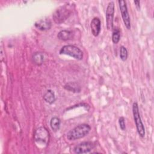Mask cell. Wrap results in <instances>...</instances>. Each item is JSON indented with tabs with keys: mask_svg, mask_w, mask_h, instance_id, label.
Instances as JSON below:
<instances>
[{
	"mask_svg": "<svg viewBox=\"0 0 154 154\" xmlns=\"http://www.w3.org/2000/svg\"><path fill=\"white\" fill-rule=\"evenodd\" d=\"M132 113L134 116V122L135 123L137 131L141 137H144L145 136V128L142 122L140 112H139V108L138 103L137 102H134L132 105Z\"/></svg>",
	"mask_w": 154,
	"mask_h": 154,
	"instance_id": "3957f363",
	"label": "cell"
},
{
	"mask_svg": "<svg viewBox=\"0 0 154 154\" xmlns=\"http://www.w3.org/2000/svg\"><path fill=\"white\" fill-rule=\"evenodd\" d=\"M51 22L49 19H42L36 21L34 23V26L41 31H46L49 29L51 27Z\"/></svg>",
	"mask_w": 154,
	"mask_h": 154,
	"instance_id": "9c48e42d",
	"label": "cell"
},
{
	"mask_svg": "<svg viewBox=\"0 0 154 154\" xmlns=\"http://www.w3.org/2000/svg\"><path fill=\"white\" fill-rule=\"evenodd\" d=\"M114 14V3L111 1L108 3L105 13L106 16V28L108 30L112 29L113 27V19Z\"/></svg>",
	"mask_w": 154,
	"mask_h": 154,
	"instance_id": "52a82bcc",
	"label": "cell"
},
{
	"mask_svg": "<svg viewBox=\"0 0 154 154\" xmlns=\"http://www.w3.org/2000/svg\"><path fill=\"white\" fill-rule=\"evenodd\" d=\"M119 123L120 129L122 131H124L126 128V125H125V118L123 117H120L119 119Z\"/></svg>",
	"mask_w": 154,
	"mask_h": 154,
	"instance_id": "ac0fdd59",
	"label": "cell"
},
{
	"mask_svg": "<svg viewBox=\"0 0 154 154\" xmlns=\"http://www.w3.org/2000/svg\"><path fill=\"white\" fill-rule=\"evenodd\" d=\"M59 52L60 54L69 55L78 60H81L83 58L82 51L74 45H68L63 46L60 50Z\"/></svg>",
	"mask_w": 154,
	"mask_h": 154,
	"instance_id": "277c9868",
	"label": "cell"
},
{
	"mask_svg": "<svg viewBox=\"0 0 154 154\" xmlns=\"http://www.w3.org/2000/svg\"><path fill=\"white\" fill-rule=\"evenodd\" d=\"M134 4L135 5V7L138 10H140V1H134Z\"/></svg>",
	"mask_w": 154,
	"mask_h": 154,
	"instance_id": "d6986e66",
	"label": "cell"
},
{
	"mask_svg": "<svg viewBox=\"0 0 154 154\" xmlns=\"http://www.w3.org/2000/svg\"><path fill=\"white\" fill-rule=\"evenodd\" d=\"M75 5L73 4H66L58 7L53 13L52 17L54 22L58 24L64 22L71 14L74 9Z\"/></svg>",
	"mask_w": 154,
	"mask_h": 154,
	"instance_id": "6da1fadb",
	"label": "cell"
},
{
	"mask_svg": "<svg viewBox=\"0 0 154 154\" xmlns=\"http://www.w3.org/2000/svg\"><path fill=\"white\" fill-rule=\"evenodd\" d=\"M128 51H127L126 48L125 46H122L120 48V59L123 61H125L128 58Z\"/></svg>",
	"mask_w": 154,
	"mask_h": 154,
	"instance_id": "2e32d148",
	"label": "cell"
},
{
	"mask_svg": "<svg viewBox=\"0 0 154 154\" xmlns=\"http://www.w3.org/2000/svg\"><path fill=\"white\" fill-rule=\"evenodd\" d=\"M94 147V144L91 141H84L76 145L73 148L75 153H87L91 152Z\"/></svg>",
	"mask_w": 154,
	"mask_h": 154,
	"instance_id": "ba28073f",
	"label": "cell"
},
{
	"mask_svg": "<svg viewBox=\"0 0 154 154\" xmlns=\"http://www.w3.org/2000/svg\"><path fill=\"white\" fill-rule=\"evenodd\" d=\"M91 127L88 124L83 123L78 125L67 134V138L70 141H74L86 136L90 131Z\"/></svg>",
	"mask_w": 154,
	"mask_h": 154,
	"instance_id": "7a4b0ae2",
	"label": "cell"
},
{
	"mask_svg": "<svg viewBox=\"0 0 154 154\" xmlns=\"http://www.w3.org/2000/svg\"><path fill=\"white\" fill-rule=\"evenodd\" d=\"M60 123L61 120L58 117H52L50 121V126L51 129L55 132L58 131L60 127Z\"/></svg>",
	"mask_w": 154,
	"mask_h": 154,
	"instance_id": "5bb4252c",
	"label": "cell"
},
{
	"mask_svg": "<svg viewBox=\"0 0 154 154\" xmlns=\"http://www.w3.org/2000/svg\"><path fill=\"white\" fill-rule=\"evenodd\" d=\"M100 26L101 22L100 19L98 17H94L90 23V28L91 31L93 35L95 37H97L100 31Z\"/></svg>",
	"mask_w": 154,
	"mask_h": 154,
	"instance_id": "30bf717a",
	"label": "cell"
},
{
	"mask_svg": "<svg viewBox=\"0 0 154 154\" xmlns=\"http://www.w3.org/2000/svg\"><path fill=\"white\" fill-rule=\"evenodd\" d=\"M43 99L46 102L49 104L53 103L55 100V95L54 92L51 90H47L43 96Z\"/></svg>",
	"mask_w": 154,
	"mask_h": 154,
	"instance_id": "7c38bea8",
	"label": "cell"
},
{
	"mask_svg": "<svg viewBox=\"0 0 154 154\" xmlns=\"http://www.w3.org/2000/svg\"><path fill=\"white\" fill-rule=\"evenodd\" d=\"M32 61L37 65H42L44 61V55L42 52H35L32 57Z\"/></svg>",
	"mask_w": 154,
	"mask_h": 154,
	"instance_id": "4fadbf2b",
	"label": "cell"
},
{
	"mask_svg": "<svg viewBox=\"0 0 154 154\" xmlns=\"http://www.w3.org/2000/svg\"><path fill=\"white\" fill-rule=\"evenodd\" d=\"M49 134L47 129L45 127H39L34 133V140L37 144L46 146L49 141Z\"/></svg>",
	"mask_w": 154,
	"mask_h": 154,
	"instance_id": "5b68a950",
	"label": "cell"
},
{
	"mask_svg": "<svg viewBox=\"0 0 154 154\" xmlns=\"http://www.w3.org/2000/svg\"><path fill=\"white\" fill-rule=\"evenodd\" d=\"M120 32L119 29H116L113 31L112 34V41L114 43L117 44L120 41Z\"/></svg>",
	"mask_w": 154,
	"mask_h": 154,
	"instance_id": "e0dca14e",
	"label": "cell"
},
{
	"mask_svg": "<svg viewBox=\"0 0 154 154\" xmlns=\"http://www.w3.org/2000/svg\"><path fill=\"white\" fill-rule=\"evenodd\" d=\"M119 8L122 15V17L123 21V23L128 29H130L131 25V20L130 17L129 15V13L128 11V8L126 5V2L125 1H118Z\"/></svg>",
	"mask_w": 154,
	"mask_h": 154,
	"instance_id": "8992f818",
	"label": "cell"
},
{
	"mask_svg": "<svg viewBox=\"0 0 154 154\" xmlns=\"http://www.w3.org/2000/svg\"><path fill=\"white\" fill-rule=\"evenodd\" d=\"M73 36H74L73 32L71 30H68V29L61 30L57 34L58 38L63 41H66V40L72 39L73 38Z\"/></svg>",
	"mask_w": 154,
	"mask_h": 154,
	"instance_id": "8fae6325",
	"label": "cell"
},
{
	"mask_svg": "<svg viewBox=\"0 0 154 154\" xmlns=\"http://www.w3.org/2000/svg\"><path fill=\"white\" fill-rule=\"evenodd\" d=\"M64 88L69 91L73 92H79L81 90L80 87L75 82H69L64 85Z\"/></svg>",
	"mask_w": 154,
	"mask_h": 154,
	"instance_id": "9a60e30c",
	"label": "cell"
}]
</instances>
